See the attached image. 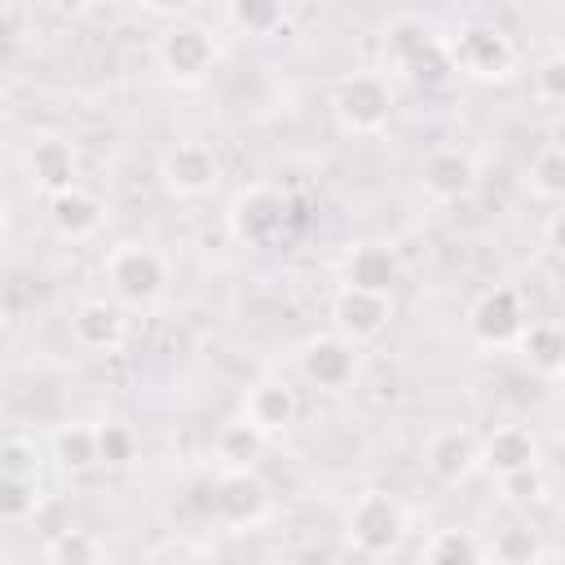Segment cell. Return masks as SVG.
Here are the masks:
<instances>
[{
    "instance_id": "6da1fadb",
    "label": "cell",
    "mask_w": 565,
    "mask_h": 565,
    "mask_svg": "<svg viewBox=\"0 0 565 565\" xmlns=\"http://www.w3.org/2000/svg\"><path fill=\"white\" fill-rule=\"evenodd\" d=\"M344 539L358 556H393L406 539V508L388 490H362L344 512Z\"/></svg>"
},
{
    "instance_id": "7a4b0ae2",
    "label": "cell",
    "mask_w": 565,
    "mask_h": 565,
    "mask_svg": "<svg viewBox=\"0 0 565 565\" xmlns=\"http://www.w3.org/2000/svg\"><path fill=\"white\" fill-rule=\"evenodd\" d=\"M106 287L124 305H150L168 287V260L150 243H115L102 260Z\"/></svg>"
},
{
    "instance_id": "3957f363",
    "label": "cell",
    "mask_w": 565,
    "mask_h": 565,
    "mask_svg": "<svg viewBox=\"0 0 565 565\" xmlns=\"http://www.w3.org/2000/svg\"><path fill=\"white\" fill-rule=\"evenodd\" d=\"M446 49H450L455 71L468 79H481V84L508 79L516 71V44L499 26H486V22L459 26L455 35H446Z\"/></svg>"
},
{
    "instance_id": "277c9868",
    "label": "cell",
    "mask_w": 565,
    "mask_h": 565,
    "mask_svg": "<svg viewBox=\"0 0 565 565\" xmlns=\"http://www.w3.org/2000/svg\"><path fill=\"white\" fill-rule=\"evenodd\" d=\"M287 221H291V203L274 185H247V190H238L234 203H230V212H225V225H230L234 243H243V247H269V243H278L282 230H287Z\"/></svg>"
},
{
    "instance_id": "5b68a950",
    "label": "cell",
    "mask_w": 565,
    "mask_h": 565,
    "mask_svg": "<svg viewBox=\"0 0 565 565\" xmlns=\"http://www.w3.org/2000/svg\"><path fill=\"white\" fill-rule=\"evenodd\" d=\"M331 110H335V119H340L344 132L371 137V132H380V128L388 124V115H393V88H388L384 75L358 71V75H349V79L335 84Z\"/></svg>"
},
{
    "instance_id": "8992f818",
    "label": "cell",
    "mask_w": 565,
    "mask_h": 565,
    "mask_svg": "<svg viewBox=\"0 0 565 565\" xmlns=\"http://www.w3.org/2000/svg\"><path fill=\"white\" fill-rule=\"evenodd\" d=\"M525 300L516 287H486L468 309V331L481 349H516L525 335Z\"/></svg>"
},
{
    "instance_id": "52a82bcc",
    "label": "cell",
    "mask_w": 565,
    "mask_h": 565,
    "mask_svg": "<svg viewBox=\"0 0 565 565\" xmlns=\"http://www.w3.org/2000/svg\"><path fill=\"white\" fill-rule=\"evenodd\" d=\"M154 57H159V66H163L168 79H177V84H199V79L212 71V62H216V40H212L207 26L172 18V22L163 26L159 44H154Z\"/></svg>"
},
{
    "instance_id": "ba28073f",
    "label": "cell",
    "mask_w": 565,
    "mask_h": 565,
    "mask_svg": "<svg viewBox=\"0 0 565 565\" xmlns=\"http://www.w3.org/2000/svg\"><path fill=\"white\" fill-rule=\"evenodd\" d=\"M212 490H216V521L234 530H252L269 516V490L252 468H221L212 477Z\"/></svg>"
},
{
    "instance_id": "9c48e42d",
    "label": "cell",
    "mask_w": 565,
    "mask_h": 565,
    "mask_svg": "<svg viewBox=\"0 0 565 565\" xmlns=\"http://www.w3.org/2000/svg\"><path fill=\"white\" fill-rule=\"evenodd\" d=\"M296 362H300V375H305L313 388L335 393V388H344V384L358 375V340H349V335H340V331H331V335H309V340L300 344Z\"/></svg>"
},
{
    "instance_id": "30bf717a",
    "label": "cell",
    "mask_w": 565,
    "mask_h": 565,
    "mask_svg": "<svg viewBox=\"0 0 565 565\" xmlns=\"http://www.w3.org/2000/svg\"><path fill=\"white\" fill-rule=\"evenodd\" d=\"M159 177H163V190L177 194V199H199L216 185L221 177V163L212 154V146L203 141H177L172 150H163L159 159Z\"/></svg>"
},
{
    "instance_id": "8fae6325",
    "label": "cell",
    "mask_w": 565,
    "mask_h": 565,
    "mask_svg": "<svg viewBox=\"0 0 565 565\" xmlns=\"http://www.w3.org/2000/svg\"><path fill=\"white\" fill-rule=\"evenodd\" d=\"M388 318H393V300H388V291H366V287H340L335 291V300H331V322H335V331L340 335H349V340H375L384 327H388Z\"/></svg>"
},
{
    "instance_id": "7c38bea8",
    "label": "cell",
    "mask_w": 565,
    "mask_h": 565,
    "mask_svg": "<svg viewBox=\"0 0 565 565\" xmlns=\"http://www.w3.org/2000/svg\"><path fill=\"white\" fill-rule=\"evenodd\" d=\"M481 463V441L468 428H437L424 446V468L441 481V486H459L477 472Z\"/></svg>"
},
{
    "instance_id": "4fadbf2b",
    "label": "cell",
    "mask_w": 565,
    "mask_h": 565,
    "mask_svg": "<svg viewBox=\"0 0 565 565\" xmlns=\"http://www.w3.org/2000/svg\"><path fill=\"white\" fill-rule=\"evenodd\" d=\"M26 177H31V185L44 190V194H57V190L79 185V181H75V177H79L75 146H71L66 137H53V132L35 137V141L26 146Z\"/></svg>"
},
{
    "instance_id": "5bb4252c",
    "label": "cell",
    "mask_w": 565,
    "mask_h": 565,
    "mask_svg": "<svg viewBox=\"0 0 565 565\" xmlns=\"http://www.w3.org/2000/svg\"><path fill=\"white\" fill-rule=\"evenodd\" d=\"M243 415H247L265 437H278V433H287V428L296 424L300 397H296V388H291L287 380H256V384L247 388V397H243Z\"/></svg>"
},
{
    "instance_id": "9a60e30c",
    "label": "cell",
    "mask_w": 565,
    "mask_h": 565,
    "mask_svg": "<svg viewBox=\"0 0 565 565\" xmlns=\"http://www.w3.org/2000/svg\"><path fill=\"white\" fill-rule=\"evenodd\" d=\"M102 221H106V203H102L93 190L71 185V190L49 194V225H53L62 238H71V243L93 238V234L102 230Z\"/></svg>"
},
{
    "instance_id": "2e32d148",
    "label": "cell",
    "mask_w": 565,
    "mask_h": 565,
    "mask_svg": "<svg viewBox=\"0 0 565 565\" xmlns=\"http://www.w3.org/2000/svg\"><path fill=\"white\" fill-rule=\"evenodd\" d=\"M128 335V322H124V309L110 305V300H84L75 313H71V340L88 353H115Z\"/></svg>"
},
{
    "instance_id": "e0dca14e",
    "label": "cell",
    "mask_w": 565,
    "mask_h": 565,
    "mask_svg": "<svg viewBox=\"0 0 565 565\" xmlns=\"http://www.w3.org/2000/svg\"><path fill=\"white\" fill-rule=\"evenodd\" d=\"M419 181H424V194H428L433 203H459V199L472 190L477 172H472V159H468L463 150L441 146V150H433V154L424 159Z\"/></svg>"
},
{
    "instance_id": "ac0fdd59",
    "label": "cell",
    "mask_w": 565,
    "mask_h": 565,
    "mask_svg": "<svg viewBox=\"0 0 565 565\" xmlns=\"http://www.w3.org/2000/svg\"><path fill=\"white\" fill-rule=\"evenodd\" d=\"M402 274V260L388 243H353L344 256V282L349 287H366V291H393Z\"/></svg>"
},
{
    "instance_id": "d6986e66",
    "label": "cell",
    "mask_w": 565,
    "mask_h": 565,
    "mask_svg": "<svg viewBox=\"0 0 565 565\" xmlns=\"http://www.w3.org/2000/svg\"><path fill=\"white\" fill-rule=\"evenodd\" d=\"M481 463H486L494 477L516 472V468H530V463H539V441H534V433L521 428V424H499V428L481 441Z\"/></svg>"
},
{
    "instance_id": "ffe728a7",
    "label": "cell",
    "mask_w": 565,
    "mask_h": 565,
    "mask_svg": "<svg viewBox=\"0 0 565 565\" xmlns=\"http://www.w3.org/2000/svg\"><path fill=\"white\" fill-rule=\"evenodd\" d=\"M265 441H269V437L243 415V419H230V424L216 433L212 450H216V463H221V468H256L260 455H265Z\"/></svg>"
},
{
    "instance_id": "44dd1931",
    "label": "cell",
    "mask_w": 565,
    "mask_h": 565,
    "mask_svg": "<svg viewBox=\"0 0 565 565\" xmlns=\"http://www.w3.org/2000/svg\"><path fill=\"white\" fill-rule=\"evenodd\" d=\"M516 349H521V358L539 371V375H561L565 371V331L561 327H552V322H530L525 327V335L516 340Z\"/></svg>"
},
{
    "instance_id": "7402d4cb",
    "label": "cell",
    "mask_w": 565,
    "mask_h": 565,
    "mask_svg": "<svg viewBox=\"0 0 565 565\" xmlns=\"http://www.w3.org/2000/svg\"><path fill=\"white\" fill-rule=\"evenodd\" d=\"M53 459L66 468V472H88L102 463V450H97V424H62L57 437H53Z\"/></svg>"
},
{
    "instance_id": "603a6c76",
    "label": "cell",
    "mask_w": 565,
    "mask_h": 565,
    "mask_svg": "<svg viewBox=\"0 0 565 565\" xmlns=\"http://www.w3.org/2000/svg\"><path fill=\"white\" fill-rule=\"evenodd\" d=\"M106 543L88 530H53L49 543H44V561L49 565H97L106 561Z\"/></svg>"
},
{
    "instance_id": "cb8c5ba5",
    "label": "cell",
    "mask_w": 565,
    "mask_h": 565,
    "mask_svg": "<svg viewBox=\"0 0 565 565\" xmlns=\"http://www.w3.org/2000/svg\"><path fill=\"white\" fill-rule=\"evenodd\" d=\"M437 40V31L433 26H424L419 18H393L388 26H384V62L393 66V71H402V62H411L424 44H433Z\"/></svg>"
},
{
    "instance_id": "d4e9b609",
    "label": "cell",
    "mask_w": 565,
    "mask_h": 565,
    "mask_svg": "<svg viewBox=\"0 0 565 565\" xmlns=\"http://www.w3.org/2000/svg\"><path fill=\"white\" fill-rule=\"evenodd\" d=\"M525 185L534 199H547V203H565V150L556 146H543L530 168H525Z\"/></svg>"
},
{
    "instance_id": "484cf974",
    "label": "cell",
    "mask_w": 565,
    "mask_h": 565,
    "mask_svg": "<svg viewBox=\"0 0 565 565\" xmlns=\"http://www.w3.org/2000/svg\"><path fill=\"white\" fill-rule=\"evenodd\" d=\"M225 13L243 35H274L287 18V0H225Z\"/></svg>"
},
{
    "instance_id": "4316f807",
    "label": "cell",
    "mask_w": 565,
    "mask_h": 565,
    "mask_svg": "<svg viewBox=\"0 0 565 565\" xmlns=\"http://www.w3.org/2000/svg\"><path fill=\"white\" fill-rule=\"evenodd\" d=\"M481 556H486V547L472 539V530H459V525L437 530V534L424 543V561H433V565H472V561H481Z\"/></svg>"
},
{
    "instance_id": "83f0119b",
    "label": "cell",
    "mask_w": 565,
    "mask_h": 565,
    "mask_svg": "<svg viewBox=\"0 0 565 565\" xmlns=\"http://www.w3.org/2000/svg\"><path fill=\"white\" fill-rule=\"evenodd\" d=\"M402 75L419 88H437L455 75V62H450V49H446V35H437L433 44H424L411 62H402Z\"/></svg>"
},
{
    "instance_id": "f1b7e54d",
    "label": "cell",
    "mask_w": 565,
    "mask_h": 565,
    "mask_svg": "<svg viewBox=\"0 0 565 565\" xmlns=\"http://www.w3.org/2000/svg\"><path fill=\"white\" fill-rule=\"evenodd\" d=\"M490 556L503 561V565H530V561L543 556V539H539V530H534L530 521H516V525H503V530L494 534Z\"/></svg>"
},
{
    "instance_id": "f546056e",
    "label": "cell",
    "mask_w": 565,
    "mask_h": 565,
    "mask_svg": "<svg viewBox=\"0 0 565 565\" xmlns=\"http://www.w3.org/2000/svg\"><path fill=\"white\" fill-rule=\"evenodd\" d=\"M40 512V481L35 477H0V516L9 525H22Z\"/></svg>"
},
{
    "instance_id": "4dcf8cb0",
    "label": "cell",
    "mask_w": 565,
    "mask_h": 565,
    "mask_svg": "<svg viewBox=\"0 0 565 565\" xmlns=\"http://www.w3.org/2000/svg\"><path fill=\"white\" fill-rule=\"evenodd\" d=\"M97 450H102V463L124 468L137 459V433L119 419H106V424H97Z\"/></svg>"
},
{
    "instance_id": "1f68e13d",
    "label": "cell",
    "mask_w": 565,
    "mask_h": 565,
    "mask_svg": "<svg viewBox=\"0 0 565 565\" xmlns=\"http://www.w3.org/2000/svg\"><path fill=\"white\" fill-rule=\"evenodd\" d=\"M534 97L565 110V53H547L534 62Z\"/></svg>"
},
{
    "instance_id": "d6a6232c",
    "label": "cell",
    "mask_w": 565,
    "mask_h": 565,
    "mask_svg": "<svg viewBox=\"0 0 565 565\" xmlns=\"http://www.w3.org/2000/svg\"><path fill=\"white\" fill-rule=\"evenodd\" d=\"M499 486H503V499H508V503H521V508H525V503H539V499L547 494V481H543L539 463L516 468V472H503Z\"/></svg>"
},
{
    "instance_id": "836d02e7",
    "label": "cell",
    "mask_w": 565,
    "mask_h": 565,
    "mask_svg": "<svg viewBox=\"0 0 565 565\" xmlns=\"http://www.w3.org/2000/svg\"><path fill=\"white\" fill-rule=\"evenodd\" d=\"M0 472L9 477H40V450L26 437H9L0 446Z\"/></svg>"
},
{
    "instance_id": "e575fe53",
    "label": "cell",
    "mask_w": 565,
    "mask_h": 565,
    "mask_svg": "<svg viewBox=\"0 0 565 565\" xmlns=\"http://www.w3.org/2000/svg\"><path fill=\"white\" fill-rule=\"evenodd\" d=\"M150 13H159V18H181V13H190L199 0H141Z\"/></svg>"
},
{
    "instance_id": "d590c367",
    "label": "cell",
    "mask_w": 565,
    "mask_h": 565,
    "mask_svg": "<svg viewBox=\"0 0 565 565\" xmlns=\"http://www.w3.org/2000/svg\"><path fill=\"white\" fill-rule=\"evenodd\" d=\"M547 243L565 256V207H561V212H552V221H547Z\"/></svg>"
},
{
    "instance_id": "8d00e7d4",
    "label": "cell",
    "mask_w": 565,
    "mask_h": 565,
    "mask_svg": "<svg viewBox=\"0 0 565 565\" xmlns=\"http://www.w3.org/2000/svg\"><path fill=\"white\" fill-rule=\"evenodd\" d=\"M547 146L565 150V115H556V119H552V128H547Z\"/></svg>"
},
{
    "instance_id": "74e56055",
    "label": "cell",
    "mask_w": 565,
    "mask_h": 565,
    "mask_svg": "<svg viewBox=\"0 0 565 565\" xmlns=\"http://www.w3.org/2000/svg\"><path fill=\"white\" fill-rule=\"evenodd\" d=\"M552 463H556V472L565 477V437H556V446H552Z\"/></svg>"
},
{
    "instance_id": "f35d334b",
    "label": "cell",
    "mask_w": 565,
    "mask_h": 565,
    "mask_svg": "<svg viewBox=\"0 0 565 565\" xmlns=\"http://www.w3.org/2000/svg\"><path fill=\"white\" fill-rule=\"evenodd\" d=\"M556 380H561V393H565V371H561V375H556Z\"/></svg>"
},
{
    "instance_id": "ab89813d",
    "label": "cell",
    "mask_w": 565,
    "mask_h": 565,
    "mask_svg": "<svg viewBox=\"0 0 565 565\" xmlns=\"http://www.w3.org/2000/svg\"><path fill=\"white\" fill-rule=\"evenodd\" d=\"M71 4H88V0H71Z\"/></svg>"
}]
</instances>
